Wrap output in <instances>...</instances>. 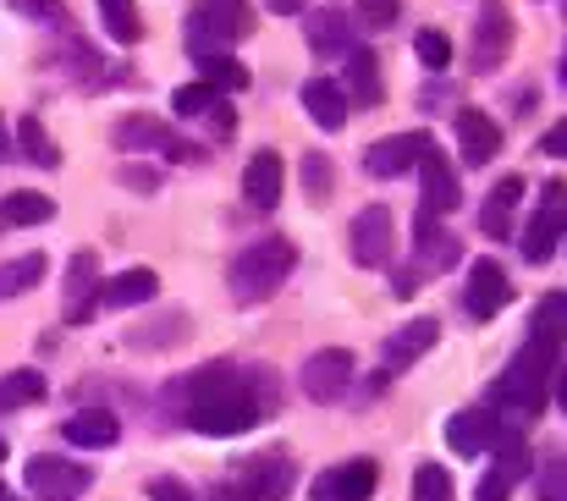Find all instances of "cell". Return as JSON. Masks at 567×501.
<instances>
[{"mask_svg":"<svg viewBox=\"0 0 567 501\" xmlns=\"http://www.w3.org/2000/svg\"><path fill=\"white\" fill-rule=\"evenodd\" d=\"M557 358H563V336H529L524 352L502 369L496 397H491V413H496L502 436H524V425L546 408L551 380H557Z\"/></svg>","mask_w":567,"mask_h":501,"instance_id":"1","label":"cell"},{"mask_svg":"<svg viewBox=\"0 0 567 501\" xmlns=\"http://www.w3.org/2000/svg\"><path fill=\"white\" fill-rule=\"evenodd\" d=\"M188 425L198 436H243L259 425V391L254 375L231 364H204L188 375Z\"/></svg>","mask_w":567,"mask_h":501,"instance_id":"2","label":"cell"},{"mask_svg":"<svg viewBox=\"0 0 567 501\" xmlns=\"http://www.w3.org/2000/svg\"><path fill=\"white\" fill-rule=\"evenodd\" d=\"M292 265H298V248L287 243V237H259V243H248L237 259H231V298L237 304H265L287 276H292Z\"/></svg>","mask_w":567,"mask_h":501,"instance_id":"3","label":"cell"},{"mask_svg":"<svg viewBox=\"0 0 567 501\" xmlns=\"http://www.w3.org/2000/svg\"><path fill=\"white\" fill-rule=\"evenodd\" d=\"M248 33H254L248 0H198V11L188 17V44L198 61H204V55H220L226 44H237V39H248Z\"/></svg>","mask_w":567,"mask_h":501,"instance_id":"4","label":"cell"},{"mask_svg":"<svg viewBox=\"0 0 567 501\" xmlns=\"http://www.w3.org/2000/svg\"><path fill=\"white\" fill-rule=\"evenodd\" d=\"M353 259L364 270H385L396 259V215L391 204H364L353 221Z\"/></svg>","mask_w":567,"mask_h":501,"instance_id":"5","label":"cell"},{"mask_svg":"<svg viewBox=\"0 0 567 501\" xmlns=\"http://www.w3.org/2000/svg\"><path fill=\"white\" fill-rule=\"evenodd\" d=\"M353 386V352L348 347H320L315 358H303V397L309 402H342Z\"/></svg>","mask_w":567,"mask_h":501,"instance_id":"6","label":"cell"},{"mask_svg":"<svg viewBox=\"0 0 567 501\" xmlns=\"http://www.w3.org/2000/svg\"><path fill=\"white\" fill-rule=\"evenodd\" d=\"M435 150V139L424 133V127H408V133H391V139H380L364 150V171L370 176H402V171H419V161Z\"/></svg>","mask_w":567,"mask_h":501,"instance_id":"7","label":"cell"},{"mask_svg":"<svg viewBox=\"0 0 567 501\" xmlns=\"http://www.w3.org/2000/svg\"><path fill=\"white\" fill-rule=\"evenodd\" d=\"M452 209H457V171L441 150H430L419 161V226H435Z\"/></svg>","mask_w":567,"mask_h":501,"instance_id":"8","label":"cell"},{"mask_svg":"<svg viewBox=\"0 0 567 501\" xmlns=\"http://www.w3.org/2000/svg\"><path fill=\"white\" fill-rule=\"evenodd\" d=\"M529 463H535L529 441H524V436H502V441H496V463L485 469V480H480L474 501H507L513 491H518V485H524Z\"/></svg>","mask_w":567,"mask_h":501,"instance_id":"9","label":"cell"},{"mask_svg":"<svg viewBox=\"0 0 567 501\" xmlns=\"http://www.w3.org/2000/svg\"><path fill=\"white\" fill-rule=\"evenodd\" d=\"M435 341H441V320H435V315H419V320H408L402 331H391V341L380 347V380H391V375L413 369Z\"/></svg>","mask_w":567,"mask_h":501,"instance_id":"10","label":"cell"},{"mask_svg":"<svg viewBox=\"0 0 567 501\" xmlns=\"http://www.w3.org/2000/svg\"><path fill=\"white\" fill-rule=\"evenodd\" d=\"M567 187L563 182H546V204L535 209V221H529V232H524V259L529 265H546L551 254H557V243H563V226H567Z\"/></svg>","mask_w":567,"mask_h":501,"instance_id":"11","label":"cell"},{"mask_svg":"<svg viewBox=\"0 0 567 501\" xmlns=\"http://www.w3.org/2000/svg\"><path fill=\"white\" fill-rule=\"evenodd\" d=\"M513 50V11L502 0H480V22H474V72L502 67Z\"/></svg>","mask_w":567,"mask_h":501,"instance_id":"12","label":"cell"},{"mask_svg":"<svg viewBox=\"0 0 567 501\" xmlns=\"http://www.w3.org/2000/svg\"><path fill=\"white\" fill-rule=\"evenodd\" d=\"M94 309H100V254H94V248H83V254H72V265H66L61 320H66V326H83Z\"/></svg>","mask_w":567,"mask_h":501,"instance_id":"13","label":"cell"},{"mask_svg":"<svg viewBox=\"0 0 567 501\" xmlns=\"http://www.w3.org/2000/svg\"><path fill=\"white\" fill-rule=\"evenodd\" d=\"M507 298H513V282H507V270H502L496 259H480V265L468 270L463 315H468V320H496V315L507 309Z\"/></svg>","mask_w":567,"mask_h":501,"instance_id":"14","label":"cell"},{"mask_svg":"<svg viewBox=\"0 0 567 501\" xmlns=\"http://www.w3.org/2000/svg\"><path fill=\"white\" fill-rule=\"evenodd\" d=\"M375 463L370 458H353V463H331L315 485H309V501H370L375 497Z\"/></svg>","mask_w":567,"mask_h":501,"instance_id":"15","label":"cell"},{"mask_svg":"<svg viewBox=\"0 0 567 501\" xmlns=\"http://www.w3.org/2000/svg\"><path fill=\"white\" fill-rule=\"evenodd\" d=\"M89 469H78V463H66V458H33L28 463V491L39 501H72L89 491Z\"/></svg>","mask_w":567,"mask_h":501,"instance_id":"16","label":"cell"},{"mask_svg":"<svg viewBox=\"0 0 567 501\" xmlns=\"http://www.w3.org/2000/svg\"><path fill=\"white\" fill-rule=\"evenodd\" d=\"M231 491L248 501H281L292 491V469H287V458H248V463H237Z\"/></svg>","mask_w":567,"mask_h":501,"instance_id":"17","label":"cell"},{"mask_svg":"<svg viewBox=\"0 0 567 501\" xmlns=\"http://www.w3.org/2000/svg\"><path fill=\"white\" fill-rule=\"evenodd\" d=\"M446 441H452V452L480 458V452H491V447L502 441V425H496V413H491V408H463V413H452Z\"/></svg>","mask_w":567,"mask_h":501,"instance_id":"18","label":"cell"},{"mask_svg":"<svg viewBox=\"0 0 567 501\" xmlns=\"http://www.w3.org/2000/svg\"><path fill=\"white\" fill-rule=\"evenodd\" d=\"M155 293H161V276L144 270V265H133V270L100 282V309H138V304H150Z\"/></svg>","mask_w":567,"mask_h":501,"instance_id":"19","label":"cell"},{"mask_svg":"<svg viewBox=\"0 0 567 501\" xmlns=\"http://www.w3.org/2000/svg\"><path fill=\"white\" fill-rule=\"evenodd\" d=\"M281 182H287L281 155H276V150H259V155L243 166V198H248L254 209H270V204L281 198Z\"/></svg>","mask_w":567,"mask_h":501,"instance_id":"20","label":"cell"},{"mask_svg":"<svg viewBox=\"0 0 567 501\" xmlns=\"http://www.w3.org/2000/svg\"><path fill=\"white\" fill-rule=\"evenodd\" d=\"M116 144L122 150H166V155H193L188 144L166 127V122H155V116H127V122H116Z\"/></svg>","mask_w":567,"mask_h":501,"instance_id":"21","label":"cell"},{"mask_svg":"<svg viewBox=\"0 0 567 501\" xmlns=\"http://www.w3.org/2000/svg\"><path fill=\"white\" fill-rule=\"evenodd\" d=\"M457 144H463V161L468 166H485L502 150V127L491 116H480V111H457Z\"/></svg>","mask_w":567,"mask_h":501,"instance_id":"22","label":"cell"},{"mask_svg":"<svg viewBox=\"0 0 567 501\" xmlns=\"http://www.w3.org/2000/svg\"><path fill=\"white\" fill-rule=\"evenodd\" d=\"M66 441L72 447H89V452H105V447L122 441V425H116L111 408H83V413L66 419Z\"/></svg>","mask_w":567,"mask_h":501,"instance_id":"23","label":"cell"},{"mask_svg":"<svg viewBox=\"0 0 567 501\" xmlns=\"http://www.w3.org/2000/svg\"><path fill=\"white\" fill-rule=\"evenodd\" d=\"M348 105H353V100H348V94H342L331 78H309V83H303V111H309V116H315L326 133L348 127Z\"/></svg>","mask_w":567,"mask_h":501,"instance_id":"24","label":"cell"},{"mask_svg":"<svg viewBox=\"0 0 567 501\" xmlns=\"http://www.w3.org/2000/svg\"><path fill=\"white\" fill-rule=\"evenodd\" d=\"M518 198H524V176H502V182L491 187L485 209H480V232H485V237H513V209H518Z\"/></svg>","mask_w":567,"mask_h":501,"instance_id":"25","label":"cell"},{"mask_svg":"<svg viewBox=\"0 0 567 501\" xmlns=\"http://www.w3.org/2000/svg\"><path fill=\"white\" fill-rule=\"evenodd\" d=\"M55 215V198L50 193H33V187H17L0 198V226H44Z\"/></svg>","mask_w":567,"mask_h":501,"instance_id":"26","label":"cell"},{"mask_svg":"<svg viewBox=\"0 0 567 501\" xmlns=\"http://www.w3.org/2000/svg\"><path fill=\"white\" fill-rule=\"evenodd\" d=\"M309 44L320 50V55H348L353 50V28H348V17L342 11H309Z\"/></svg>","mask_w":567,"mask_h":501,"instance_id":"27","label":"cell"},{"mask_svg":"<svg viewBox=\"0 0 567 501\" xmlns=\"http://www.w3.org/2000/svg\"><path fill=\"white\" fill-rule=\"evenodd\" d=\"M100 22H105V33L122 39V44H138V39H144V17H138L133 0H100Z\"/></svg>","mask_w":567,"mask_h":501,"instance_id":"28","label":"cell"},{"mask_svg":"<svg viewBox=\"0 0 567 501\" xmlns=\"http://www.w3.org/2000/svg\"><path fill=\"white\" fill-rule=\"evenodd\" d=\"M39 397H44V375H39V369H11V375H0V413L28 408V402H39Z\"/></svg>","mask_w":567,"mask_h":501,"instance_id":"29","label":"cell"},{"mask_svg":"<svg viewBox=\"0 0 567 501\" xmlns=\"http://www.w3.org/2000/svg\"><path fill=\"white\" fill-rule=\"evenodd\" d=\"M39 276H44V254H22V259L0 265V298H17V293L39 287Z\"/></svg>","mask_w":567,"mask_h":501,"instance_id":"30","label":"cell"},{"mask_svg":"<svg viewBox=\"0 0 567 501\" xmlns=\"http://www.w3.org/2000/svg\"><path fill=\"white\" fill-rule=\"evenodd\" d=\"M198 72H204V83H209L215 94H220V89H248V67L231 61V55H204Z\"/></svg>","mask_w":567,"mask_h":501,"instance_id":"31","label":"cell"},{"mask_svg":"<svg viewBox=\"0 0 567 501\" xmlns=\"http://www.w3.org/2000/svg\"><path fill=\"white\" fill-rule=\"evenodd\" d=\"M17 139H22V155H28V161H39V166H61V150H55V139L44 133L39 116H22V133H17Z\"/></svg>","mask_w":567,"mask_h":501,"instance_id":"32","label":"cell"},{"mask_svg":"<svg viewBox=\"0 0 567 501\" xmlns=\"http://www.w3.org/2000/svg\"><path fill=\"white\" fill-rule=\"evenodd\" d=\"M348 78H353V94L364 100V105H375L380 100V61L370 55V50H348Z\"/></svg>","mask_w":567,"mask_h":501,"instance_id":"33","label":"cell"},{"mask_svg":"<svg viewBox=\"0 0 567 501\" xmlns=\"http://www.w3.org/2000/svg\"><path fill=\"white\" fill-rule=\"evenodd\" d=\"M413 501H457L452 474L435 469V463H419V469H413Z\"/></svg>","mask_w":567,"mask_h":501,"instance_id":"34","label":"cell"},{"mask_svg":"<svg viewBox=\"0 0 567 501\" xmlns=\"http://www.w3.org/2000/svg\"><path fill=\"white\" fill-rule=\"evenodd\" d=\"M215 105H220V94H215L209 83H183V89L172 94V111H177V116H209Z\"/></svg>","mask_w":567,"mask_h":501,"instance_id":"35","label":"cell"},{"mask_svg":"<svg viewBox=\"0 0 567 501\" xmlns=\"http://www.w3.org/2000/svg\"><path fill=\"white\" fill-rule=\"evenodd\" d=\"M413 50H419V61H424L430 72H446V61H452V39H446L441 28H424V33L413 39Z\"/></svg>","mask_w":567,"mask_h":501,"instance_id":"36","label":"cell"},{"mask_svg":"<svg viewBox=\"0 0 567 501\" xmlns=\"http://www.w3.org/2000/svg\"><path fill=\"white\" fill-rule=\"evenodd\" d=\"M396 11H402V0H359V28H364V33H380V28L396 22Z\"/></svg>","mask_w":567,"mask_h":501,"instance_id":"37","label":"cell"},{"mask_svg":"<svg viewBox=\"0 0 567 501\" xmlns=\"http://www.w3.org/2000/svg\"><path fill=\"white\" fill-rule=\"evenodd\" d=\"M563 315H567V298L563 293H551V298L535 309V331L529 336H563Z\"/></svg>","mask_w":567,"mask_h":501,"instance_id":"38","label":"cell"},{"mask_svg":"<svg viewBox=\"0 0 567 501\" xmlns=\"http://www.w3.org/2000/svg\"><path fill=\"white\" fill-rule=\"evenodd\" d=\"M303 171H309V193L326 198V193H331V166H326V155H303Z\"/></svg>","mask_w":567,"mask_h":501,"instance_id":"39","label":"cell"},{"mask_svg":"<svg viewBox=\"0 0 567 501\" xmlns=\"http://www.w3.org/2000/svg\"><path fill=\"white\" fill-rule=\"evenodd\" d=\"M11 6H17L22 17H33V22H39V17H44V22H61V17H66L61 0H11Z\"/></svg>","mask_w":567,"mask_h":501,"instance_id":"40","label":"cell"},{"mask_svg":"<svg viewBox=\"0 0 567 501\" xmlns=\"http://www.w3.org/2000/svg\"><path fill=\"white\" fill-rule=\"evenodd\" d=\"M150 501H193V491L183 480H155V485H150Z\"/></svg>","mask_w":567,"mask_h":501,"instance_id":"41","label":"cell"},{"mask_svg":"<svg viewBox=\"0 0 567 501\" xmlns=\"http://www.w3.org/2000/svg\"><path fill=\"white\" fill-rule=\"evenodd\" d=\"M563 480H567V469L551 463V469H546V501H563Z\"/></svg>","mask_w":567,"mask_h":501,"instance_id":"42","label":"cell"},{"mask_svg":"<svg viewBox=\"0 0 567 501\" xmlns=\"http://www.w3.org/2000/svg\"><path fill=\"white\" fill-rule=\"evenodd\" d=\"M265 6H270L276 17H298V11H303V0H265Z\"/></svg>","mask_w":567,"mask_h":501,"instance_id":"43","label":"cell"},{"mask_svg":"<svg viewBox=\"0 0 567 501\" xmlns=\"http://www.w3.org/2000/svg\"><path fill=\"white\" fill-rule=\"evenodd\" d=\"M563 144H567V127H551V133H546V150H551V155H563Z\"/></svg>","mask_w":567,"mask_h":501,"instance_id":"44","label":"cell"},{"mask_svg":"<svg viewBox=\"0 0 567 501\" xmlns=\"http://www.w3.org/2000/svg\"><path fill=\"white\" fill-rule=\"evenodd\" d=\"M215 501H248V497H237V491H220V497H215Z\"/></svg>","mask_w":567,"mask_h":501,"instance_id":"45","label":"cell"},{"mask_svg":"<svg viewBox=\"0 0 567 501\" xmlns=\"http://www.w3.org/2000/svg\"><path fill=\"white\" fill-rule=\"evenodd\" d=\"M0 463H6V436H0Z\"/></svg>","mask_w":567,"mask_h":501,"instance_id":"46","label":"cell"}]
</instances>
